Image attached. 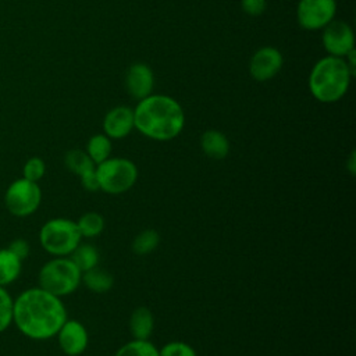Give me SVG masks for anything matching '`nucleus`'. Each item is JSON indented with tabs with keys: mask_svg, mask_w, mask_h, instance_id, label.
I'll return each mask as SVG.
<instances>
[{
	"mask_svg": "<svg viewBox=\"0 0 356 356\" xmlns=\"http://www.w3.org/2000/svg\"><path fill=\"white\" fill-rule=\"evenodd\" d=\"M67 318L63 299L40 286L24 289L14 298L13 324L29 339L46 341L56 337Z\"/></svg>",
	"mask_w": 356,
	"mask_h": 356,
	"instance_id": "obj_1",
	"label": "nucleus"
},
{
	"mask_svg": "<svg viewBox=\"0 0 356 356\" xmlns=\"http://www.w3.org/2000/svg\"><path fill=\"white\" fill-rule=\"evenodd\" d=\"M134 127L143 136L165 142L177 138L185 127L182 106L167 95H149L134 108Z\"/></svg>",
	"mask_w": 356,
	"mask_h": 356,
	"instance_id": "obj_2",
	"label": "nucleus"
},
{
	"mask_svg": "<svg viewBox=\"0 0 356 356\" xmlns=\"http://www.w3.org/2000/svg\"><path fill=\"white\" fill-rule=\"evenodd\" d=\"M352 76L345 58L325 56L310 70L307 79L309 90L320 103H335L346 95Z\"/></svg>",
	"mask_w": 356,
	"mask_h": 356,
	"instance_id": "obj_3",
	"label": "nucleus"
},
{
	"mask_svg": "<svg viewBox=\"0 0 356 356\" xmlns=\"http://www.w3.org/2000/svg\"><path fill=\"white\" fill-rule=\"evenodd\" d=\"M82 271L68 257H51L38 273V286L64 298L74 293L81 285Z\"/></svg>",
	"mask_w": 356,
	"mask_h": 356,
	"instance_id": "obj_4",
	"label": "nucleus"
},
{
	"mask_svg": "<svg viewBox=\"0 0 356 356\" xmlns=\"http://www.w3.org/2000/svg\"><path fill=\"white\" fill-rule=\"evenodd\" d=\"M81 241L76 222L65 217L50 218L39 229V243L53 257H68Z\"/></svg>",
	"mask_w": 356,
	"mask_h": 356,
	"instance_id": "obj_5",
	"label": "nucleus"
},
{
	"mask_svg": "<svg viewBox=\"0 0 356 356\" xmlns=\"http://www.w3.org/2000/svg\"><path fill=\"white\" fill-rule=\"evenodd\" d=\"M96 178L100 191L121 195L136 184L138 167L127 157H108L96 164Z\"/></svg>",
	"mask_w": 356,
	"mask_h": 356,
	"instance_id": "obj_6",
	"label": "nucleus"
},
{
	"mask_svg": "<svg viewBox=\"0 0 356 356\" xmlns=\"http://www.w3.org/2000/svg\"><path fill=\"white\" fill-rule=\"evenodd\" d=\"M42 203V189L39 182L29 181L24 177L8 184L4 191V206L7 211L18 218L32 216Z\"/></svg>",
	"mask_w": 356,
	"mask_h": 356,
	"instance_id": "obj_7",
	"label": "nucleus"
},
{
	"mask_svg": "<svg viewBox=\"0 0 356 356\" xmlns=\"http://www.w3.org/2000/svg\"><path fill=\"white\" fill-rule=\"evenodd\" d=\"M337 0H299L296 21L306 31H320L335 18Z\"/></svg>",
	"mask_w": 356,
	"mask_h": 356,
	"instance_id": "obj_8",
	"label": "nucleus"
},
{
	"mask_svg": "<svg viewBox=\"0 0 356 356\" xmlns=\"http://www.w3.org/2000/svg\"><path fill=\"white\" fill-rule=\"evenodd\" d=\"M321 42L328 56L343 58L355 49V35L352 26L342 19H332L323 29Z\"/></svg>",
	"mask_w": 356,
	"mask_h": 356,
	"instance_id": "obj_9",
	"label": "nucleus"
},
{
	"mask_svg": "<svg viewBox=\"0 0 356 356\" xmlns=\"http://www.w3.org/2000/svg\"><path fill=\"white\" fill-rule=\"evenodd\" d=\"M282 65V53L277 47L263 46L252 54L249 60V74L257 82H267L281 71Z\"/></svg>",
	"mask_w": 356,
	"mask_h": 356,
	"instance_id": "obj_10",
	"label": "nucleus"
},
{
	"mask_svg": "<svg viewBox=\"0 0 356 356\" xmlns=\"http://www.w3.org/2000/svg\"><path fill=\"white\" fill-rule=\"evenodd\" d=\"M56 338L61 352L67 356H79L89 345L88 330L78 320L67 318L57 331Z\"/></svg>",
	"mask_w": 356,
	"mask_h": 356,
	"instance_id": "obj_11",
	"label": "nucleus"
},
{
	"mask_svg": "<svg viewBox=\"0 0 356 356\" xmlns=\"http://www.w3.org/2000/svg\"><path fill=\"white\" fill-rule=\"evenodd\" d=\"M154 74L145 63H134L125 74V89L135 100H142L153 93Z\"/></svg>",
	"mask_w": 356,
	"mask_h": 356,
	"instance_id": "obj_12",
	"label": "nucleus"
},
{
	"mask_svg": "<svg viewBox=\"0 0 356 356\" xmlns=\"http://www.w3.org/2000/svg\"><path fill=\"white\" fill-rule=\"evenodd\" d=\"M134 127V108L128 106H115L108 110L103 118V134L113 139H124Z\"/></svg>",
	"mask_w": 356,
	"mask_h": 356,
	"instance_id": "obj_13",
	"label": "nucleus"
},
{
	"mask_svg": "<svg viewBox=\"0 0 356 356\" xmlns=\"http://www.w3.org/2000/svg\"><path fill=\"white\" fill-rule=\"evenodd\" d=\"M200 147L207 157L222 160L229 153V140L221 131L207 129L200 136Z\"/></svg>",
	"mask_w": 356,
	"mask_h": 356,
	"instance_id": "obj_14",
	"label": "nucleus"
},
{
	"mask_svg": "<svg viewBox=\"0 0 356 356\" xmlns=\"http://www.w3.org/2000/svg\"><path fill=\"white\" fill-rule=\"evenodd\" d=\"M154 330V316L146 306L136 307L129 317V332L134 339H149Z\"/></svg>",
	"mask_w": 356,
	"mask_h": 356,
	"instance_id": "obj_15",
	"label": "nucleus"
},
{
	"mask_svg": "<svg viewBox=\"0 0 356 356\" xmlns=\"http://www.w3.org/2000/svg\"><path fill=\"white\" fill-rule=\"evenodd\" d=\"M22 263L7 246L0 248V286L7 288L19 278Z\"/></svg>",
	"mask_w": 356,
	"mask_h": 356,
	"instance_id": "obj_16",
	"label": "nucleus"
},
{
	"mask_svg": "<svg viewBox=\"0 0 356 356\" xmlns=\"http://www.w3.org/2000/svg\"><path fill=\"white\" fill-rule=\"evenodd\" d=\"M81 284H83L89 291L95 293H104L113 288L114 278L107 270L97 266L82 273Z\"/></svg>",
	"mask_w": 356,
	"mask_h": 356,
	"instance_id": "obj_17",
	"label": "nucleus"
},
{
	"mask_svg": "<svg viewBox=\"0 0 356 356\" xmlns=\"http://www.w3.org/2000/svg\"><path fill=\"white\" fill-rule=\"evenodd\" d=\"M113 143L111 139L104 134H96L89 138L85 152L95 164H99L111 157Z\"/></svg>",
	"mask_w": 356,
	"mask_h": 356,
	"instance_id": "obj_18",
	"label": "nucleus"
},
{
	"mask_svg": "<svg viewBox=\"0 0 356 356\" xmlns=\"http://www.w3.org/2000/svg\"><path fill=\"white\" fill-rule=\"evenodd\" d=\"M70 259L76 264V267L83 273L90 268L97 267L99 264V250L96 246L90 243H79L75 250L70 254Z\"/></svg>",
	"mask_w": 356,
	"mask_h": 356,
	"instance_id": "obj_19",
	"label": "nucleus"
},
{
	"mask_svg": "<svg viewBox=\"0 0 356 356\" xmlns=\"http://www.w3.org/2000/svg\"><path fill=\"white\" fill-rule=\"evenodd\" d=\"M64 164L76 177H82L86 172L95 170V167H96V164L88 156V153L85 150H79V149L68 150L64 156Z\"/></svg>",
	"mask_w": 356,
	"mask_h": 356,
	"instance_id": "obj_20",
	"label": "nucleus"
},
{
	"mask_svg": "<svg viewBox=\"0 0 356 356\" xmlns=\"http://www.w3.org/2000/svg\"><path fill=\"white\" fill-rule=\"evenodd\" d=\"M75 222L82 238H95L104 229V218L100 213L96 211L83 213Z\"/></svg>",
	"mask_w": 356,
	"mask_h": 356,
	"instance_id": "obj_21",
	"label": "nucleus"
},
{
	"mask_svg": "<svg viewBox=\"0 0 356 356\" xmlns=\"http://www.w3.org/2000/svg\"><path fill=\"white\" fill-rule=\"evenodd\" d=\"M114 356H159V349L149 339H132L120 346Z\"/></svg>",
	"mask_w": 356,
	"mask_h": 356,
	"instance_id": "obj_22",
	"label": "nucleus"
},
{
	"mask_svg": "<svg viewBox=\"0 0 356 356\" xmlns=\"http://www.w3.org/2000/svg\"><path fill=\"white\" fill-rule=\"evenodd\" d=\"M159 242H160V235L157 231L150 228L143 229L134 238L132 250L139 256H145L152 253L157 248Z\"/></svg>",
	"mask_w": 356,
	"mask_h": 356,
	"instance_id": "obj_23",
	"label": "nucleus"
},
{
	"mask_svg": "<svg viewBox=\"0 0 356 356\" xmlns=\"http://www.w3.org/2000/svg\"><path fill=\"white\" fill-rule=\"evenodd\" d=\"M14 298L7 288L0 286V334H3L13 324Z\"/></svg>",
	"mask_w": 356,
	"mask_h": 356,
	"instance_id": "obj_24",
	"label": "nucleus"
},
{
	"mask_svg": "<svg viewBox=\"0 0 356 356\" xmlns=\"http://www.w3.org/2000/svg\"><path fill=\"white\" fill-rule=\"evenodd\" d=\"M44 174H46V163L39 156L29 157L22 165V177L29 181L39 182L44 177Z\"/></svg>",
	"mask_w": 356,
	"mask_h": 356,
	"instance_id": "obj_25",
	"label": "nucleus"
},
{
	"mask_svg": "<svg viewBox=\"0 0 356 356\" xmlns=\"http://www.w3.org/2000/svg\"><path fill=\"white\" fill-rule=\"evenodd\" d=\"M159 356H197V353L186 342L171 341L159 349Z\"/></svg>",
	"mask_w": 356,
	"mask_h": 356,
	"instance_id": "obj_26",
	"label": "nucleus"
},
{
	"mask_svg": "<svg viewBox=\"0 0 356 356\" xmlns=\"http://www.w3.org/2000/svg\"><path fill=\"white\" fill-rule=\"evenodd\" d=\"M267 0H241V8L250 17H259L264 13Z\"/></svg>",
	"mask_w": 356,
	"mask_h": 356,
	"instance_id": "obj_27",
	"label": "nucleus"
},
{
	"mask_svg": "<svg viewBox=\"0 0 356 356\" xmlns=\"http://www.w3.org/2000/svg\"><path fill=\"white\" fill-rule=\"evenodd\" d=\"M7 248L17 256L19 257L22 261L29 256V252H31V246H29V242L24 238H15L13 239Z\"/></svg>",
	"mask_w": 356,
	"mask_h": 356,
	"instance_id": "obj_28",
	"label": "nucleus"
},
{
	"mask_svg": "<svg viewBox=\"0 0 356 356\" xmlns=\"http://www.w3.org/2000/svg\"><path fill=\"white\" fill-rule=\"evenodd\" d=\"M81 179V184L82 186L89 191V192H95V191H99V184H97V178H96V167L95 170L86 172L85 175L79 177Z\"/></svg>",
	"mask_w": 356,
	"mask_h": 356,
	"instance_id": "obj_29",
	"label": "nucleus"
},
{
	"mask_svg": "<svg viewBox=\"0 0 356 356\" xmlns=\"http://www.w3.org/2000/svg\"><path fill=\"white\" fill-rule=\"evenodd\" d=\"M345 167H346V170H348V172H349L350 175H355V174H356V153H355V150L350 152Z\"/></svg>",
	"mask_w": 356,
	"mask_h": 356,
	"instance_id": "obj_30",
	"label": "nucleus"
}]
</instances>
